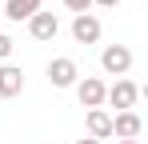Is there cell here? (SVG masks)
<instances>
[{"instance_id":"6da1fadb","label":"cell","mask_w":148,"mask_h":144,"mask_svg":"<svg viewBox=\"0 0 148 144\" xmlns=\"http://www.w3.org/2000/svg\"><path fill=\"white\" fill-rule=\"evenodd\" d=\"M100 68L108 72V76H116V80H124V76H128V68H132V48L108 44L104 52H100Z\"/></svg>"},{"instance_id":"7a4b0ae2","label":"cell","mask_w":148,"mask_h":144,"mask_svg":"<svg viewBox=\"0 0 148 144\" xmlns=\"http://www.w3.org/2000/svg\"><path fill=\"white\" fill-rule=\"evenodd\" d=\"M80 80V68H76L72 56H52L48 60V84L52 88H76Z\"/></svg>"},{"instance_id":"3957f363","label":"cell","mask_w":148,"mask_h":144,"mask_svg":"<svg viewBox=\"0 0 148 144\" xmlns=\"http://www.w3.org/2000/svg\"><path fill=\"white\" fill-rule=\"evenodd\" d=\"M136 100H140V88H136L132 80H116V84L104 92V104H112V108H120V112H132Z\"/></svg>"},{"instance_id":"277c9868","label":"cell","mask_w":148,"mask_h":144,"mask_svg":"<svg viewBox=\"0 0 148 144\" xmlns=\"http://www.w3.org/2000/svg\"><path fill=\"white\" fill-rule=\"evenodd\" d=\"M104 92H108V84H104V80H96V76L76 80V100H80L84 108H104Z\"/></svg>"},{"instance_id":"5b68a950","label":"cell","mask_w":148,"mask_h":144,"mask_svg":"<svg viewBox=\"0 0 148 144\" xmlns=\"http://www.w3.org/2000/svg\"><path fill=\"white\" fill-rule=\"evenodd\" d=\"M28 32H32V40H40V44H48V40H56V32H60V16L56 12H36L32 20H28Z\"/></svg>"},{"instance_id":"8992f818","label":"cell","mask_w":148,"mask_h":144,"mask_svg":"<svg viewBox=\"0 0 148 144\" xmlns=\"http://www.w3.org/2000/svg\"><path fill=\"white\" fill-rule=\"evenodd\" d=\"M20 92H24V68L20 64H0V96L12 100Z\"/></svg>"},{"instance_id":"52a82bcc","label":"cell","mask_w":148,"mask_h":144,"mask_svg":"<svg viewBox=\"0 0 148 144\" xmlns=\"http://www.w3.org/2000/svg\"><path fill=\"white\" fill-rule=\"evenodd\" d=\"M144 132V120L136 116V112H116L112 116V136H120V140H136Z\"/></svg>"},{"instance_id":"ba28073f","label":"cell","mask_w":148,"mask_h":144,"mask_svg":"<svg viewBox=\"0 0 148 144\" xmlns=\"http://www.w3.org/2000/svg\"><path fill=\"white\" fill-rule=\"evenodd\" d=\"M84 128H88V136H92V140H108V136H112V116H108V112H104V108H88V116H84Z\"/></svg>"},{"instance_id":"9c48e42d","label":"cell","mask_w":148,"mask_h":144,"mask_svg":"<svg viewBox=\"0 0 148 144\" xmlns=\"http://www.w3.org/2000/svg\"><path fill=\"white\" fill-rule=\"evenodd\" d=\"M72 40L76 44H96L100 40V20L92 16V12H84V16L72 20Z\"/></svg>"},{"instance_id":"30bf717a","label":"cell","mask_w":148,"mask_h":144,"mask_svg":"<svg viewBox=\"0 0 148 144\" xmlns=\"http://www.w3.org/2000/svg\"><path fill=\"white\" fill-rule=\"evenodd\" d=\"M40 12V0H4V16L8 20H32Z\"/></svg>"},{"instance_id":"8fae6325","label":"cell","mask_w":148,"mask_h":144,"mask_svg":"<svg viewBox=\"0 0 148 144\" xmlns=\"http://www.w3.org/2000/svg\"><path fill=\"white\" fill-rule=\"evenodd\" d=\"M60 4H64L68 12H76V16H84V12L92 8V0H60Z\"/></svg>"},{"instance_id":"7c38bea8","label":"cell","mask_w":148,"mask_h":144,"mask_svg":"<svg viewBox=\"0 0 148 144\" xmlns=\"http://www.w3.org/2000/svg\"><path fill=\"white\" fill-rule=\"evenodd\" d=\"M12 48H16V40L0 32V60H4V64H8V56H12Z\"/></svg>"},{"instance_id":"4fadbf2b","label":"cell","mask_w":148,"mask_h":144,"mask_svg":"<svg viewBox=\"0 0 148 144\" xmlns=\"http://www.w3.org/2000/svg\"><path fill=\"white\" fill-rule=\"evenodd\" d=\"M92 4H100V8H116L120 0H92Z\"/></svg>"},{"instance_id":"5bb4252c","label":"cell","mask_w":148,"mask_h":144,"mask_svg":"<svg viewBox=\"0 0 148 144\" xmlns=\"http://www.w3.org/2000/svg\"><path fill=\"white\" fill-rule=\"evenodd\" d=\"M76 144H100V140H92V136H84V140H76Z\"/></svg>"},{"instance_id":"9a60e30c","label":"cell","mask_w":148,"mask_h":144,"mask_svg":"<svg viewBox=\"0 0 148 144\" xmlns=\"http://www.w3.org/2000/svg\"><path fill=\"white\" fill-rule=\"evenodd\" d=\"M116 144H140V140H116Z\"/></svg>"}]
</instances>
